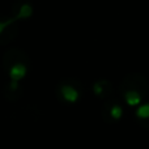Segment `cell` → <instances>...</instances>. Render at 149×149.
Here are the masks:
<instances>
[{"label": "cell", "instance_id": "5", "mask_svg": "<svg viewBox=\"0 0 149 149\" xmlns=\"http://www.w3.org/2000/svg\"><path fill=\"white\" fill-rule=\"evenodd\" d=\"M135 118L141 127L149 130V101L143 102L135 110Z\"/></svg>", "mask_w": 149, "mask_h": 149}, {"label": "cell", "instance_id": "2", "mask_svg": "<svg viewBox=\"0 0 149 149\" xmlns=\"http://www.w3.org/2000/svg\"><path fill=\"white\" fill-rule=\"evenodd\" d=\"M56 94L62 102L73 105L81 100L82 94H84V89H82V85L79 80L65 79L58 84Z\"/></svg>", "mask_w": 149, "mask_h": 149}, {"label": "cell", "instance_id": "4", "mask_svg": "<svg viewBox=\"0 0 149 149\" xmlns=\"http://www.w3.org/2000/svg\"><path fill=\"white\" fill-rule=\"evenodd\" d=\"M92 90H93V94H94L98 100L106 101L113 97L114 85L110 80L100 79V80H97V81H94V84H93V86H92Z\"/></svg>", "mask_w": 149, "mask_h": 149}, {"label": "cell", "instance_id": "3", "mask_svg": "<svg viewBox=\"0 0 149 149\" xmlns=\"http://www.w3.org/2000/svg\"><path fill=\"white\" fill-rule=\"evenodd\" d=\"M101 115H102L103 120L106 123H118L122 120L124 115V107L122 105L120 100L118 98H109V100L103 101V106L101 110Z\"/></svg>", "mask_w": 149, "mask_h": 149}, {"label": "cell", "instance_id": "6", "mask_svg": "<svg viewBox=\"0 0 149 149\" xmlns=\"http://www.w3.org/2000/svg\"><path fill=\"white\" fill-rule=\"evenodd\" d=\"M33 12H34V9H33V5H31L30 3H28V1L21 3L18 9H16L13 18H15L17 22L18 21L28 20V18H30L31 16H33Z\"/></svg>", "mask_w": 149, "mask_h": 149}, {"label": "cell", "instance_id": "1", "mask_svg": "<svg viewBox=\"0 0 149 149\" xmlns=\"http://www.w3.org/2000/svg\"><path fill=\"white\" fill-rule=\"evenodd\" d=\"M149 94V82L141 73H130L119 85V95L130 107L140 106Z\"/></svg>", "mask_w": 149, "mask_h": 149}]
</instances>
